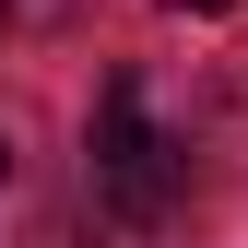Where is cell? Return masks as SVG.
I'll list each match as a JSON object with an SVG mask.
<instances>
[{
  "mask_svg": "<svg viewBox=\"0 0 248 248\" xmlns=\"http://www.w3.org/2000/svg\"><path fill=\"white\" fill-rule=\"evenodd\" d=\"M0 189H12V130H0Z\"/></svg>",
  "mask_w": 248,
  "mask_h": 248,
  "instance_id": "cell-4",
  "label": "cell"
},
{
  "mask_svg": "<svg viewBox=\"0 0 248 248\" xmlns=\"http://www.w3.org/2000/svg\"><path fill=\"white\" fill-rule=\"evenodd\" d=\"M166 12H236V0H166Z\"/></svg>",
  "mask_w": 248,
  "mask_h": 248,
  "instance_id": "cell-3",
  "label": "cell"
},
{
  "mask_svg": "<svg viewBox=\"0 0 248 248\" xmlns=\"http://www.w3.org/2000/svg\"><path fill=\"white\" fill-rule=\"evenodd\" d=\"M83 154H95V201L118 213V225H154V213L189 189L177 142L154 130V107H142V71H107V83H95V130H83Z\"/></svg>",
  "mask_w": 248,
  "mask_h": 248,
  "instance_id": "cell-1",
  "label": "cell"
},
{
  "mask_svg": "<svg viewBox=\"0 0 248 248\" xmlns=\"http://www.w3.org/2000/svg\"><path fill=\"white\" fill-rule=\"evenodd\" d=\"M83 0H0V36H47V24H71Z\"/></svg>",
  "mask_w": 248,
  "mask_h": 248,
  "instance_id": "cell-2",
  "label": "cell"
}]
</instances>
